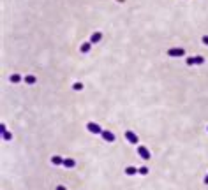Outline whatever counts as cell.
Segmentation results:
<instances>
[{
	"label": "cell",
	"instance_id": "cell-1",
	"mask_svg": "<svg viewBox=\"0 0 208 190\" xmlns=\"http://www.w3.org/2000/svg\"><path fill=\"white\" fill-rule=\"evenodd\" d=\"M167 55L171 58H180V56L185 55V50L184 48H171V50H167Z\"/></svg>",
	"mask_w": 208,
	"mask_h": 190
},
{
	"label": "cell",
	"instance_id": "cell-2",
	"mask_svg": "<svg viewBox=\"0 0 208 190\" xmlns=\"http://www.w3.org/2000/svg\"><path fill=\"white\" fill-rule=\"evenodd\" d=\"M86 129H88V132H92V134H102L101 125L95 123V121H88V123H86Z\"/></svg>",
	"mask_w": 208,
	"mask_h": 190
},
{
	"label": "cell",
	"instance_id": "cell-3",
	"mask_svg": "<svg viewBox=\"0 0 208 190\" xmlns=\"http://www.w3.org/2000/svg\"><path fill=\"white\" fill-rule=\"evenodd\" d=\"M138 155L145 160H150V157H152V153L148 151V148H146V146H141V144L138 146Z\"/></svg>",
	"mask_w": 208,
	"mask_h": 190
},
{
	"label": "cell",
	"instance_id": "cell-4",
	"mask_svg": "<svg viewBox=\"0 0 208 190\" xmlns=\"http://www.w3.org/2000/svg\"><path fill=\"white\" fill-rule=\"evenodd\" d=\"M125 137H127V141L131 144H138L139 143V137L136 136V132H132V130H125Z\"/></svg>",
	"mask_w": 208,
	"mask_h": 190
},
{
	"label": "cell",
	"instance_id": "cell-5",
	"mask_svg": "<svg viewBox=\"0 0 208 190\" xmlns=\"http://www.w3.org/2000/svg\"><path fill=\"white\" fill-rule=\"evenodd\" d=\"M101 137H102L104 141H108V143H115V134L111 132V130H102V134H101Z\"/></svg>",
	"mask_w": 208,
	"mask_h": 190
},
{
	"label": "cell",
	"instance_id": "cell-6",
	"mask_svg": "<svg viewBox=\"0 0 208 190\" xmlns=\"http://www.w3.org/2000/svg\"><path fill=\"white\" fill-rule=\"evenodd\" d=\"M101 39H102V34H101V32H94V34L90 35V42H92V44L101 42Z\"/></svg>",
	"mask_w": 208,
	"mask_h": 190
},
{
	"label": "cell",
	"instance_id": "cell-7",
	"mask_svg": "<svg viewBox=\"0 0 208 190\" xmlns=\"http://www.w3.org/2000/svg\"><path fill=\"white\" fill-rule=\"evenodd\" d=\"M63 166H65L67 169H73L74 166H76V160L74 159H63Z\"/></svg>",
	"mask_w": 208,
	"mask_h": 190
},
{
	"label": "cell",
	"instance_id": "cell-8",
	"mask_svg": "<svg viewBox=\"0 0 208 190\" xmlns=\"http://www.w3.org/2000/svg\"><path fill=\"white\" fill-rule=\"evenodd\" d=\"M138 167H136V166H129V167H127V169H125V174H127V176H134L136 172H138Z\"/></svg>",
	"mask_w": 208,
	"mask_h": 190
},
{
	"label": "cell",
	"instance_id": "cell-9",
	"mask_svg": "<svg viewBox=\"0 0 208 190\" xmlns=\"http://www.w3.org/2000/svg\"><path fill=\"white\" fill-rule=\"evenodd\" d=\"M23 81H25L27 85H35L37 78H35V76H32V74H28V76H25V78H23Z\"/></svg>",
	"mask_w": 208,
	"mask_h": 190
},
{
	"label": "cell",
	"instance_id": "cell-10",
	"mask_svg": "<svg viewBox=\"0 0 208 190\" xmlns=\"http://www.w3.org/2000/svg\"><path fill=\"white\" fill-rule=\"evenodd\" d=\"M51 164L53 166H63V159L58 157V155H55V157H51Z\"/></svg>",
	"mask_w": 208,
	"mask_h": 190
},
{
	"label": "cell",
	"instance_id": "cell-11",
	"mask_svg": "<svg viewBox=\"0 0 208 190\" xmlns=\"http://www.w3.org/2000/svg\"><path fill=\"white\" fill-rule=\"evenodd\" d=\"M90 48H92V42L88 40V42H83V44H81V48H80V50H81V53H88Z\"/></svg>",
	"mask_w": 208,
	"mask_h": 190
},
{
	"label": "cell",
	"instance_id": "cell-12",
	"mask_svg": "<svg viewBox=\"0 0 208 190\" xmlns=\"http://www.w3.org/2000/svg\"><path fill=\"white\" fill-rule=\"evenodd\" d=\"M9 81L16 85V83H20V81H21V76H20V74H12V76L9 78Z\"/></svg>",
	"mask_w": 208,
	"mask_h": 190
},
{
	"label": "cell",
	"instance_id": "cell-13",
	"mask_svg": "<svg viewBox=\"0 0 208 190\" xmlns=\"http://www.w3.org/2000/svg\"><path fill=\"white\" fill-rule=\"evenodd\" d=\"M2 137H4V141H11L12 139V134L7 132V130H2Z\"/></svg>",
	"mask_w": 208,
	"mask_h": 190
},
{
	"label": "cell",
	"instance_id": "cell-14",
	"mask_svg": "<svg viewBox=\"0 0 208 190\" xmlns=\"http://www.w3.org/2000/svg\"><path fill=\"white\" fill-rule=\"evenodd\" d=\"M203 63H205L203 56H194V65H203Z\"/></svg>",
	"mask_w": 208,
	"mask_h": 190
},
{
	"label": "cell",
	"instance_id": "cell-15",
	"mask_svg": "<svg viewBox=\"0 0 208 190\" xmlns=\"http://www.w3.org/2000/svg\"><path fill=\"white\" fill-rule=\"evenodd\" d=\"M73 88H74V90H78V92H81V90H83V83H74Z\"/></svg>",
	"mask_w": 208,
	"mask_h": 190
},
{
	"label": "cell",
	"instance_id": "cell-16",
	"mask_svg": "<svg viewBox=\"0 0 208 190\" xmlns=\"http://www.w3.org/2000/svg\"><path fill=\"white\" fill-rule=\"evenodd\" d=\"M138 172H139V174H148V167H139Z\"/></svg>",
	"mask_w": 208,
	"mask_h": 190
},
{
	"label": "cell",
	"instance_id": "cell-17",
	"mask_svg": "<svg viewBox=\"0 0 208 190\" xmlns=\"http://www.w3.org/2000/svg\"><path fill=\"white\" fill-rule=\"evenodd\" d=\"M187 65H190V67L194 65V56H189L187 58Z\"/></svg>",
	"mask_w": 208,
	"mask_h": 190
},
{
	"label": "cell",
	"instance_id": "cell-18",
	"mask_svg": "<svg viewBox=\"0 0 208 190\" xmlns=\"http://www.w3.org/2000/svg\"><path fill=\"white\" fill-rule=\"evenodd\" d=\"M201 42H203L205 46H208V35H203V37H201Z\"/></svg>",
	"mask_w": 208,
	"mask_h": 190
},
{
	"label": "cell",
	"instance_id": "cell-19",
	"mask_svg": "<svg viewBox=\"0 0 208 190\" xmlns=\"http://www.w3.org/2000/svg\"><path fill=\"white\" fill-rule=\"evenodd\" d=\"M57 190H65V187H63V185H58V187H57Z\"/></svg>",
	"mask_w": 208,
	"mask_h": 190
},
{
	"label": "cell",
	"instance_id": "cell-20",
	"mask_svg": "<svg viewBox=\"0 0 208 190\" xmlns=\"http://www.w3.org/2000/svg\"><path fill=\"white\" fill-rule=\"evenodd\" d=\"M203 181H205V185H208V174L205 176V180H203Z\"/></svg>",
	"mask_w": 208,
	"mask_h": 190
},
{
	"label": "cell",
	"instance_id": "cell-21",
	"mask_svg": "<svg viewBox=\"0 0 208 190\" xmlns=\"http://www.w3.org/2000/svg\"><path fill=\"white\" fill-rule=\"evenodd\" d=\"M118 2H125V0H118Z\"/></svg>",
	"mask_w": 208,
	"mask_h": 190
},
{
	"label": "cell",
	"instance_id": "cell-22",
	"mask_svg": "<svg viewBox=\"0 0 208 190\" xmlns=\"http://www.w3.org/2000/svg\"><path fill=\"white\" fill-rule=\"evenodd\" d=\"M206 130H208V127H206Z\"/></svg>",
	"mask_w": 208,
	"mask_h": 190
}]
</instances>
